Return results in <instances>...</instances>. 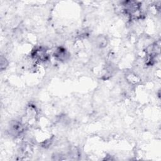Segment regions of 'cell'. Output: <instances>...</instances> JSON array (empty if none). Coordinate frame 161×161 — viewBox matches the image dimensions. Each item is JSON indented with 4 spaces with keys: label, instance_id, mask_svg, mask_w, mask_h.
Wrapping results in <instances>:
<instances>
[{
    "label": "cell",
    "instance_id": "1",
    "mask_svg": "<svg viewBox=\"0 0 161 161\" xmlns=\"http://www.w3.org/2000/svg\"><path fill=\"white\" fill-rule=\"evenodd\" d=\"M56 57L59 59V60H63V59H66L67 57V53L66 51L64 49H59L56 51L55 53Z\"/></svg>",
    "mask_w": 161,
    "mask_h": 161
}]
</instances>
